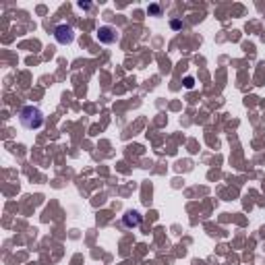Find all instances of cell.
<instances>
[{"label": "cell", "mask_w": 265, "mask_h": 265, "mask_svg": "<svg viewBox=\"0 0 265 265\" xmlns=\"http://www.w3.org/2000/svg\"><path fill=\"white\" fill-rule=\"evenodd\" d=\"M19 120L25 128L33 131V128H40L44 125V114H42L40 108H35V106H25L19 114Z\"/></svg>", "instance_id": "1"}, {"label": "cell", "mask_w": 265, "mask_h": 265, "mask_svg": "<svg viewBox=\"0 0 265 265\" xmlns=\"http://www.w3.org/2000/svg\"><path fill=\"white\" fill-rule=\"evenodd\" d=\"M54 37H56L58 44H71L75 40V31H73V27H69V25H58L54 29Z\"/></svg>", "instance_id": "2"}, {"label": "cell", "mask_w": 265, "mask_h": 265, "mask_svg": "<svg viewBox=\"0 0 265 265\" xmlns=\"http://www.w3.org/2000/svg\"><path fill=\"white\" fill-rule=\"evenodd\" d=\"M97 37H100V42H104V44H112L118 40V35L112 27H102L100 31H97Z\"/></svg>", "instance_id": "3"}, {"label": "cell", "mask_w": 265, "mask_h": 265, "mask_svg": "<svg viewBox=\"0 0 265 265\" xmlns=\"http://www.w3.org/2000/svg\"><path fill=\"white\" fill-rule=\"evenodd\" d=\"M139 222H141V216L137 214V211H128V214L125 216V226H126V228L139 226Z\"/></svg>", "instance_id": "4"}]
</instances>
